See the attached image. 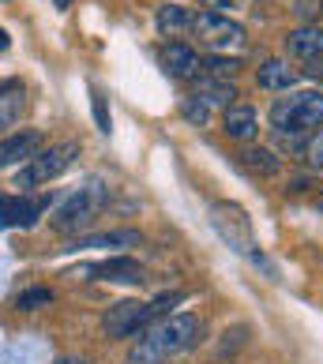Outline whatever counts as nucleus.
Returning <instances> with one entry per match:
<instances>
[{"label":"nucleus","instance_id":"nucleus-1","mask_svg":"<svg viewBox=\"0 0 323 364\" xmlns=\"http://www.w3.org/2000/svg\"><path fill=\"white\" fill-rule=\"evenodd\" d=\"M199 342V319L196 316H169V319H158L151 331L143 334V342L132 349V364H162L173 353H184Z\"/></svg>","mask_w":323,"mask_h":364},{"label":"nucleus","instance_id":"nucleus-2","mask_svg":"<svg viewBox=\"0 0 323 364\" xmlns=\"http://www.w3.org/2000/svg\"><path fill=\"white\" fill-rule=\"evenodd\" d=\"M271 124L278 132H286V136L323 124V94L308 90V87L297 90V94H282V98L271 105Z\"/></svg>","mask_w":323,"mask_h":364},{"label":"nucleus","instance_id":"nucleus-3","mask_svg":"<svg viewBox=\"0 0 323 364\" xmlns=\"http://www.w3.org/2000/svg\"><path fill=\"white\" fill-rule=\"evenodd\" d=\"M105 203V184L102 181H83L75 188V192H68L60 199L57 214H53V225L60 229V233H79V229H87L94 222V214L102 210Z\"/></svg>","mask_w":323,"mask_h":364},{"label":"nucleus","instance_id":"nucleus-4","mask_svg":"<svg viewBox=\"0 0 323 364\" xmlns=\"http://www.w3.org/2000/svg\"><path fill=\"white\" fill-rule=\"evenodd\" d=\"M192 34L203 46H211L214 53L245 49V26L233 23L230 16H222V11H199V16L192 19Z\"/></svg>","mask_w":323,"mask_h":364},{"label":"nucleus","instance_id":"nucleus-5","mask_svg":"<svg viewBox=\"0 0 323 364\" xmlns=\"http://www.w3.org/2000/svg\"><path fill=\"white\" fill-rule=\"evenodd\" d=\"M79 146L75 143H60V146H49V151H38L31 161L23 166V173L16 177L19 188H34V184H46V181H57L64 169L75 161Z\"/></svg>","mask_w":323,"mask_h":364},{"label":"nucleus","instance_id":"nucleus-6","mask_svg":"<svg viewBox=\"0 0 323 364\" xmlns=\"http://www.w3.org/2000/svg\"><path fill=\"white\" fill-rule=\"evenodd\" d=\"M151 323L154 319H151V312H147L143 301H120V304H113L110 312H105L102 331L110 334V338H132V334H143Z\"/></svg>","mask_w":323,"mask_h":364},{"label":"nucleus","instance_id":"nucleus-7","mask_svg":"<svg viewBox=\"0 0 323 364\" xmlns=\"http://www.w3.org/2000/svg\"><path fill=\"white\" fill-rule=\"evenodd\" d=\"M46 199H26V196H4L0 199V229H16V225H34L42 214Z\"/></svg>","mask_w":323,"mask_h":364},{"label":"nucleus","instance_id":"nucleus-8","mask_svg":"<svg viewBox=\"0 0 323 364\" xmlns=\"http://www.w3.org/2000/svg\"><path fill=\"white\" fill-rule=\"evenodd\" d=\"M222 128H226V136H230V139L252 143L255 136H260V117H255V109L248 102H233L230 109H226V117H222Z\"/></svg>","mask_w":323,"mask_h":364},{"label":"nucleus","instance_id":"nucleus-9","mask_svg":"<svg viewBox=\"0 0 323 364\" xmlns=\"http://www.w3.org/2000/svg\"><path fill=\"white\" fill-rule=\"evenodd\" d=\"M162 64H166L169 75L177 79H196L199 68H203V60H199V53L184 42H166L162 46Z\"/></svg>","mask_w":323,"mask_h":364},{"label":"nucleus","instance_id":"nucleus-10","mask_svg":"<svg viewBox=\"0 0 323 364\" xmlns=\"http://www.w3.org/2000/svg\"><path fill=\"white\" fill-rule=\"evenodd\" d=\"M286 46H290V57H297L305 64H312L323 57V26L316 23H308V26H297L290 38H286Z\"/></svg>","mask_w":323,"mask_h":364},{"label":"nucleus","instance_id":"nucleus-11","mask_svg":"<svg viewBox=\"0 0 323 364\" xmlns=\"http://www.w3.org/2000/svg\"><path fill=\"white\" fill-rule=\"evenodd\" d=\"M87 274L98 278V282H128V286H139V282H143V267L136 259H105V263L87 267Z\"/></svg>","mask_w":323,"mask_h":364},{"label":"nucleus","instance_id":"nucleus-12","mask_svg":"<svg viewBox=\"0 0 323 364\" xmlns=\"http://www.w3.org/2000/svg\"><path fill=\"white\" fill-rule=\"evenodd\" d=\"M192 98H199L214 113V109H230L237 102V90H233V83H226V79H196Z\"/></svg>","mask_w":323,"mask_h":364},{"label":"nucleus","instance_id":"nucleus-13","mask_svg":"<svg viewBox=\"0 0 323 364\" xmlns=\"http://www.w3.org/2000/svg\"><path fill=\"white\" fill-rule=\"evenodd\" d=\"M255 83H260L263 90H271V94H282V90H290V87H297V72L290 68L286 60H263L260 64V72H255Z\"/></svg>","mask_w":323,"mask_h":364},{"label":"nucleus","instance_id":"nucleus-14","mask_svg":"<svg viewBox=\"0 0 323 364\" xmlns=\"http://www.w3.org/2000/svg\"><path fill=\"white\" fill-rule=\"evenodd\" d=\"M38 146H42V136L38 132H16L0 143V169L11 166V161H23V158H34Z\"/></svg>","mask_w":323,"mask_h":364},{"label":"nucleus","instance_id":"nucleus-15","mask_svg":"<svg viewBox=\"0 0 323 364\" xmlns=\"http://www.w3.org/2000/svg\"><path fill=\"white\" fill-rule=\"evenodd\" d=\"M237 161L248 173H255V177H275V173L282 169V158L275 151H263V146H240Z\"/></svg>","mask_w":323,"mask_h":364},{"label":"nucleus","instance_id":"nucleus-16","mask_svg":"<svg viewBox=\"0 0 323 364\" xmlns=\"http://www.w3.org/2000/svg\"><path fill=\"white\" fill-rule=\"evenodd\" d=\"M143 245V233L136 229H117V233H98V237H83L68 248H136Z\"/></svg>","mask_w":323,"mask_h":364},{"label":"nucleus","instance_id":"nucleus-17","mask_svg":"<svg viewBox=\"0 0 323 364\" xmlns=\"http://www.w3.org/2000/svg\"><path fill=\"white\" fill-rule=\"evenodd\" d=\"M192 19H196V16H192L184 4H162L158 16H154V23H158L162 34H184V31H192Z\"/></svg>","mask_w":323,"mask_h":364},{"label":"nucleus","instance_id":"nucleus-18","mask_svg":"<svg viewBox=\"0 0 323 364\" xmlns=\"http://www.w3.org/2000/svg\"><path fill=\"white\" fill-rule=\"evenodd\" d=\"M23 105H26L23 87H8V90H0V132H4L8 124H16L19 113H23Z\"/></svg>","mask_w":323,"mask_h":364},{"label":"nucleus","instance_id":"nucleus-19","mask_svg":"<svg viewBox=\"0 0 323 364\" xmlns=\"http://www.w3.org/2000/svg\"><path fill=\"white\" fill-rule=\"evenodd\" d=\"M203 68L211 72V79H230L240 68V60L237 57H226V53H211V57L203 60Z\"/></svg>","mask_w":323,"mask_h":364},{"label":"nucleus","instance_id":"nucleus-20","mask_svg":"<svg viewBox=\"0 0 323 364\" xmlns=\"http://www.w3.org/2000/svg\"><path fill=\"white\" fill-rule=\"evenodd\" d=\"M46 304H53V289L49 286H34V289L19 293V301H16L19 312H34V308H46Z\"/></svg>","mask_w":323,"mask_h":364},{"label":"nucleus","instance_id":"nucleus-21","mask_svg":"<svg viewBox=\"0 0 323 364\" xmlns=\"http://www.w3.org/2000/svg\"><path fill=\"white\" fill-rule=\"evenodd\" d=\"M181 117L188 120V124H196V128H207L214 113H211V109H207V105L199 102V98H192V94H188L184 105H181Z\"/></svg>","mask_w":323,"mask_h":364},{"label":"nucleus","instance_id":"nucleus-22","mask_svg":"<svg viewBox=\"0 0 323 364\" xmlns=\"http://www.w3.org/2000/svg\"><path fill=\"white\" fill-rule=\"evenodd\" d=\"M177 304H181V293H162V296H154V301L147 304V312H151V319L158 323L162 316H169Z\"/></svg>","mask_w":323,"mask_h":364},{"label":"nucleus","instance_id":"nucleus-23","mask_svg":"<svg viewBox=\"0 0 323 364\" xmlns=\"http://www.w3.org/2000/svg\"><path fill=\"white\" fill-rule=\"evenodd\" d=\"M90 109H94V120H98V128L105 132V136H110L113 124H110V109H105V94H102V90H94V87H90Z\"/></svg>","mask_w":323,"mask_h":364},{"label":"nucleus","instance_id":"nucleus-24","mask_svg":"<svg viewBox=\"0 0 323 364\" xmlns=\"http://www.w3.org/2000/svg\"><path fill=\"white\" fill-rule=\"evenodd\" d=\"M305 158L312 161L316 169H323V124H316V132L308 136V143H305Z\"/></svg>","mask_w":323,"mask_h":364},{"label":"nucleus","instance_id":"nucleus-25","mask_svg":"<svg viewBox=\"0 0 323 364\" xmlns=\"http://www.w3.org/2000/svg\"><path fill=\"white\" fill-rule=\"evenodd\" d=\"M319 11H323V4H319V0H293V16L301 19V26L316 23V19H319Z\"/></svg>","mask_w":323,"mask_h":364},{"label":"nucleus","instance_id":"nucleus-26","mask_svg":"<svg viewBox=\"0 0 323 364\" xmlns=\"http://www.w3.org/2000/svg\"><path fill=\"white\" fill-rule=\"evenodd\" d=\"M207 11H237V8H245L248 0H203Z\"/></svg>","mask_w":323,"mask_h":364},{"label":"nucleus","instance_id":"nucleus-27","mask_svg":"<svg viewBox=\"0 0 323 364\" xmlns=\"http://www.w3.org/2000/svg\"><path fill=\"white\" fill-rule=\"evenodd\" d=\"M53 4H57V8L64 11V8H68V4H72V0H53Z\"/></svg>","mask_w":323,"mask_h":364},{"label":"nucleus","instance_id":"nucleus-28","mask_svg":"<svg viewBox=\"0 0 323 364\" xmlns=\"http://www.w3.org/2000/svg\"><path fill=\"white\" fill-rule=\"evenodd\" d=\"M0 49H8V34L4 31H0Z\"/></svg>","mask_w":323,"mask_h":364},{"label":"nucleus","instance_id":"nucleus-29","mask_svg":"<svg viewBox=\"0 0 323 364\" xmlns=\"http://www.w3.org/2000/svg\"><path fill=\"white\" fill-rule=\"evenodd\" d=\"M57 364H79V360H57Z\"/></svg>","mask_w":323,"mask_h":364}]
</instances>
